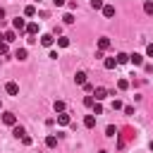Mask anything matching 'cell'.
Listing matches in <instances>:
<instances>
[{
  "label": "cell",
  "instance_id": "1",
  "mask_svg": "<svg viewBox=\"0 0 153 153\" xmlns=\"http://www.w3.org/2000/svg\"><path fill=\"white\" fill-rule=\"evenodd\" d=\"M108 96H110L108 88H103V86H96V88H93V98H96V100H105Z\"/></svg>",
  "mask_w": 153,
  "mask_h": 153
},
{
  "label": "cell",
  "instance_id": "2",
  "mask_svg": "<svg viewBox=\"0 0 153 153\" xmlns=\"http://www.w3.org/2000/svg\"><path fill=\"white\" fill-rule=\"evenodd\" d=\"M12 29H14V31H26V22H24L22 17L12 19Z\"/></svg>",
  "mask_w": 153,
  "mask_h": 153
},
{
  "label": "cell",
  "instance_id": "3",
  "mask_svg": "<svg viewBox=\"0 0 153 153\" xmlns=\"http://www.w3.org/2000/svg\"><path fill=\"white\" fill-rule=\"evenodd\" d=\"M2 122L10 124V127H14V124H17V115H14V112H2Z\"/></svg>",
  "mask_w": 153,
  "mask_h": 153
},
{
  "label": "cell",
  "instance_id": "4",
  "mask_svg": "<svg viewBox=\"0 0 153 153\" xmlns=\"http://www.w3.org/2000/svg\"><path fill=\"white\" fill-rule=\"evenodd\" d=\"M5 91H7L10 96H17V93H19V84H14V81H7V84H5Z\"/></svg>",
  "mask_w": 153,
  "mask_h": 153
},
{
  "label": "cell",
  "instance_id": "5",
  "mask_svg": "<svg viewBox=\"0 0 153 153\" xmlns=\"http://www.w3.org/2000/svg\"><path fill=\"white\" fill-rule=\"evenodd\" d=\"M129 62H131L134 67H141V65H143V55H139V53H134V55H129Z\"/></svg>",
  "mask_w": 153,
  "mask_h": 153
},
{
  "label": "cell",
  "instance_id": "6",
  "mask_svg": "<svg viewBox=\"0 0 153 153\" xmlns=\"http://www.w3.org/2000/svg\"><path fill=\"white\" fill-rule=\"evenodd\" d=\"M53 43H55V38H53L50 33H43V36H41V45H45V48H50Z\"/></svg>",
  "mask_w": 153,
  "mask_h": 153
},
{
  "label": "cell",
  "instance_id": "7",
  "mask_svg": "<svg viewBox=\"0 0 153 153\" xmlns=\"http://www.w3.org/2000/svg\"><path fill=\"white\" fill-rule=\"evenodd\" d=\"M103 67H105V69H115V67H117V57H105V60H103Z\"/></svg>",
  "mask_w": 153,
  "mask_h": 153
},
{
  "label": "cell",
  "instance_id": "8",
  "mask_svg": "<svg viewBox=\"0 0 153 153\" xmlns=\"http://www.w3.org/2000/svg\"><path fill=\"white\" fill-rule=\"evenodd\" d=\"M12 134H14L17 139H24V136H26V129L19 127V124H14V127H12Z\"/></svg>",
  "mask_w": 153,
  "mask_h": 153
},
{
  "label": "cell",
  "instance_id": "9",
  "mask_svg": "<svg viewBox=\"0 0 153 153\" xmlns=\"http://www.w3.org/2000/svg\"><path fill=\"white\" fill-rule=\"evenodd\" d=\"M26 33H29V36H36V33H38V24H36V22H29V24H26Z\"/></svg>",
  "mask_w": 153,
  "mask_h": 153
},
{
  "label": "cell",
  "instance_id": "10",
  "mask_svg": "<svg viewBox=\"0 0 153 153\" xmlns=\"http://www.w3.org/2000/svg\"><path fill=\"white\" fill-rule=\"evenodd\" d=\"M108 48H110V38H105V36L98 38V50H108Z\"/></svg>",
  "mask_w": 153,
  "mask_h": 153
},
{
  "label": "cell",
  "instance_id": "11",
  "mask_svg": "<svg viewBox=\"0 0 153 153\" xmlns=\"http://www.w3.org/2000/svg\"><path fill=\"white\" fill-rule=\"evenodd\" d=\"M74 81H76L79 86H84V84H86V72H76V74H74Z\"/></svg>",
  "mask_w": 153,
  "mask_h": 153
},
{
  "label": "cell",
  "instance_id": "12",
  "mask_svg": "<svg viewBox=\"0 0 153 153\" xmlns=\"http://www.w3.org/2000/svg\"><path fill=\"white\" fill-rule=\"evenodd\" d=\"M84 127H88V129L96 127V115H86V117H84Z\"/></svg>",
  "mask_w": 153,
  "mask_h": 153
},
{
  "label": "cell",
  "instance_id": "13",
  "mask_svg": "<svg viewBox=\"0 0 153 153\" xmlns=\"http://www.w3.org/2000/svg\"><path fill=\"white\" fill-rule=\"evenodd\" d=\"M103 14H105L108 19H110V17H115V7H112V5H103Z\"/></svg>",
  "mask_w": 153,
  "mask_h": 153
},
{
  "label": "cell",
  "instance_id": "14",
  "mask_svg": "<svg viewBox=\"0 0 153 153\" xmlns=\"http://www.w3.org/2000/svg\"><path fill=\"white\" fill-rule=\"evenodd\" d=\"M5 41H7V43H12V41H17V31H14V29H10V31H5Z\"/></svg>",
  "mask_w": 153,
  "mask_h": 153
},
{
  "label": "cell",
  "instance_id": "15",
  "mask_svg": "<svg viewBox=\"0 0 153 153\" xmlns=\"http://www.w3.org/2000/svg\"><path fill=\"white\" fill-rule=\"evenodd\" d=\"M26 55H29L26 48H17V50H14V57H17V60H26Z\"/></svg>",
  "mask_w": 153,
  "mask_h": 153
},
{
  "label": "cell",
  "instance_id": "16",
  "mask_svg": "<svg viewBox=\"0 0 153 153\" xmlns=\"http://www.w3.org/2000/svg\"><path fill=\"white\" fill-rule=\"evenodd\" d=\"M57 124H62V127H67V124H69V115H65V112H60V115H57Z\"/></svg>",
  "mask_w": 153,
  "mask_h": 153
},
{
  "label": "cell",
  "instance_id": "17",
  "mask_svg": "<svg viewBox=\"0 0 153 153\" xmlns=\"http://www.w3.org/2000/svg\"><path fill=\"white\" fill-rule=\"evenodd\" d=\"M24 17H36V7L33 5H26L24 7Z\"/></svg>",
  "mask_w": 153,
  "mask_h": 153
},
{
  "label": "cell",
  "instance_id": "18",
  "mask_svg": "<svg viewBox=\"0 0 153 153\" xmlns=\"http://www.w3.org/2000/svg\"><path fill=\"white\" fill-rule=\"evenodd\" d=\"M45 146H48V148H55V146H57V136H53V134H50V136L45 139Z\"/></svg>",
  "mask_w": 153,
  "mask_h": 153
},
{
  "label": "cell",
  "instance_id": "19",
  "mask_svg": "<svg viewBox=\"0 0 153 153\" xmlns=\"http://www.w3.org/2000/svg\"><path fill=\"white\" fill-rule=\"evenodd\" d=\"M143 12L146 14H153V0H146L143 2Z\"/></svg>",
  "mask_w": 153,
  "mask_h": 153
},
{
  "label": "cell",
  "instance_id": "20",
  "mask_svg": "<svg viewBox=\"0 0 153 153\" xmlns=\"http://www.w3.org/2000/svg\"><path fill=\"white\" fill-rule=\"evenodd\" d=\"M57 45H60V48H67V45H69V38H67V36H60V38H57Z\"/></svg>",
  "mask_w": 153,
  "mask_h": 153
},
{
  "label": "cell",
  "instance_id": "21",
  "mask_svg": "<svg viewBox=\"0 0 153 153\" xmlns=\"http://www.w3.org/2000/svg\"><path fill=\"white\" fill-rule=\"evenodd\" d=\"M124 62H129V55H124V53H117V65H124Z\"/></svg>",
  "mask_w": 153,
  "mask_h": 153
},
{
  "label": "cell",
  "instance_id": "22",
  "mask_svg": "<svg viewBox=\"0 0 153 153\" xmlns=\"http://www.w3.org/2000/svg\"><path fill=\"white\" fill-rule=\"evenodd\" d=\"M93 103H96V98H93V93L84 98V105H86V108H93Z\"/></svg>",
  "mask_w": 153,
  "mask_h": 153
},
{
  "label": "cell",
  "instance_id": "23",
  "mask_svg": "<svg viewBox=\"0 0 153 153\" xmlns=\"http://www.w3.org/2000/svg\"><path fill=\"white\" fill-rule=\"evenodd\" d=\"M93 115H103V105H100V100L93 103Z\"/></svg>",
  "mask_w": 153,
  "mask_h": 153
},
{
  "label": "cell",
  "instance_id": "24",
  "mask_svg": "<svg viewBox=\"0 0 153 153\" xmlns=\"http://www.w3.org/2000/svg\"><path fill=\"white\" fill-rule=\"evenodd\" d=\"M62 22H65V24H74V14H72V12H67V14L62 17Z\"/></svg>",
  "mask_w": 153,
  "mask_h": 153
},
{
  "label": "cell",
  "instance_id": "25",
  "mask_svg": "<svg viewBox=\"0 0 153 153\" xmlns=\"http://www.w3.org/2000/svg\"><path fill=\"white\" fill-rule=\"evenodd\" d=\"M117 88H120V91L129 88V81H127V79H120V81H117Z\"/></svg>",
  "mask_w": 153,
  "mask_h": 153
},
{
  "label": "cell",
  "instance_id": "26",
  "mask_svg": "<svg viewBox=\"0 0 153 153\" xmlns=\"http://www.w3.org/2000/svg\"><path fill=\"white\" fill-rule=\"evenodd\" d=\"M55 112H65V100H55Z\"/></svg>",
  "mask_w": 153,
  "mask_h": 153
},
{
  "label": "cell",
  "instance_id": "27",
  "mask_svg": "<svg viewBox=\"0 0 153 153\" xmlns=\"http://www.w3.org/2000/svg\"><path fill=\"white\" fill-rule=\"evenodd\" d=\"M105 134H108V136H117V129H115L112 124H108V127H105Z\"/></svg>",
  "mask_w": 153,
  "mask_h": 153
},
{
  "label": "cell",
  "instance_id": "28",
  "mask_svg": "<svg viewBox=\"0 0 153 153\" xmlns=\"http://www.w3.org/2000/svg\"><path fill=\"white\" fill-rule=\"evenodd\" d=\"M91 7L93 10H103V0H91Z\"/></svg>",
  "mask_w": 153,
  "mask_h": 153
},
{
  "label": "cell",
  "instance_id": "29",
  "mask_svg": "<svg viewBox=\"0 0 153 153\" xmlns=\"http://www.w3.org/2000/svg\"><path fill=\"white\" fill-rule=\"evenodd\" d=\"M7 50H10L7 48V41H0V55H7Z\"/></svg>",
  "mask_w": 153,
  "mask_h": 153
},
{
  "label": "cell",
  "instance_id": "30",
  "mask_svg": "<svg viewBox=\"0 0 153 153\" xmlns=\"http://www.w3.org/2000/svg\"><path fill=\"white\" fill-rule=\"evenodd\" d=\"M112 110H122V100L115 98V100H112Z\"/></svg>",
  "mask_w": 153,
  "mask_h": 153
},
{
  "label": "cell",
  "instance_id": "31",
  "mask_svg": "<svg viewBox=\"0 0 153 153\" xmlns=\"http://www.w3.org/2000/svg\"><path fill=\"white\" fill-rule=\"evenodd\" d=\"M146 55H148V57H153V43H148V45H146Z\"/></svg>",
  "mask_w": 153,
  "mask_h": 153
},
{
  "label": "cell",
  "instance_id": "32",
  "mask_svg": "<svg viewBox=\"0 0 153 153\" xmlns=\"http://www.w3.org/2000/svg\"><path fill=\"white\" fill-rule=\"evenodd\" d=\"M53 5H55V7H62V5H65V0H53Z\"/></svg>",
  "mask_w": 153,
  "mask_h": 153
},
{
  "label": "cell",
  "instance_id": "33",
  "mask_svg": "<svg viewBox=\"0 0 153 153\" xmlns=\"http://www.w3.org/2000/svg\"><path fill=\"white\" fill-rule=\"evenodd\" d=\"M2 19H5V10L0 7V22H2Z\"/></svg>",
  "mask_w": 153,
  "mask_h": 153
},
{
  "label": "cell",
  "instance_id": "34",
  "mask_svg": "<svg viewBox=\"0 0 153 153\" xmlns=\"http://www.w3.org/2000/svg\"><path fill=\"white\" fill-rule=\"evenodd\" d=\"M151 151H153V141H151Z\"/></svg>",
  "mask_w": 153,
  "mask_h": 153
}]
</instances>
